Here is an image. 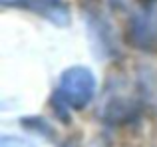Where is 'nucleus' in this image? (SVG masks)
Returning a JSON list of instances; mask_svg holds the SVG:
<instances>
[{
    "mask_svg": "<svg viewBox=\"0 0 157 147\" xmlns=\"http://www.w3.org/2000/svg\"><path fill=\"white\" fill-rule=\"evenodd\" d=\"M2 4L28 10L60 28L68 26L72 22V12L64 0H2Z\"/></svg>",
    "mask_w": 157,
    "mask_h": 147,
    "instance_id": "obj_3",
    "label": "nucleus"
},
{
    "mask_svg": "<svg viewBox=\"0 0 157 147\" xmlns=\"http://www.w3.org/2000/svg\"><path fill=\"white\" fill-rule=\"evenodd\" d=\"M96 88L98 81L90 68L72 66L60 76L54 105H60V109H84L96 97Z\"/></svg>",
    "mask_w": 157,
    "mask_h": 147,
    "instance_id": "obj_1",
    "label": "nucleus"
},
{
    "mask_svg": "<svg viewBox=\"0 0 157 147\" xmlns=\"http://www.w3.org/2000/svg\"><path fill=\"white\" fill-rule=\"evenodd\" d=\"M0 147H36V145L18 135H2L0 137Z\"/></svg>",
    "mask_w": 157,
    "mask_h": 147,
    "instance_id": "obj_4",
    "label": "nucleus"
},
{
    "mask_svg": "<svg viewBox=\"0 0 157 147\" xmlns=\"http://www.w3.org/2000/svg\"><path fill=\"white\" fill-rule=\"evenodd\" d=\"M127 38L137 50H157V2L141 0L133 10L127 26Z\"/></svg>",
    "mask_w": 157,
    "mask_h": 147,
    "instance_id": "obj_2",
    "label": "nucleus"
}]
</instances>
